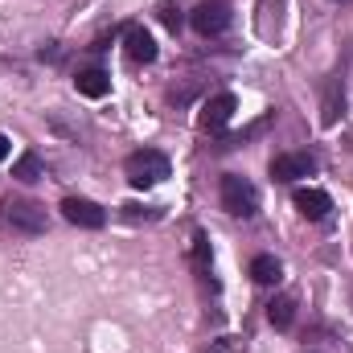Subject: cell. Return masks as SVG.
<instances>
[{"mask_svg":"<svg viewBox=\"0 0 353 353\" xmlns=\"http://www.w3.org/2000/svg\"><path fill=\"white\" fill-rule=\"evenodd\" d=\"M123 173L136 189H152V185H161L169 176V157L157 152V148H140V152H132L123 161Z\"/></svg>","mask_w":353,"mask_h":353,"instance_id":"obj_1","label":"cell"},{"mask_svg":"<svg viewBox=\"0 0 353 353\" xmlns=\"http://www.w3.org/2000/svg\"><path fill=\"white\" fill-rule=\"evenodd\" d=\"M222 210L234 214V218H255L259 214V189L239 173L222 176Z\"/></svg>","mask_w":353,"mask_h":353,"instance_id":"obj_2","label":"cell"},{"mask_svg":"<svg viewBox=\"0 0 353 353\" xmlns=\"http://www.w3.org/2000/svg\"><path fill=\"white\" fill-rule=\"evenodd\" d=\"M230 21H234V8H230L226 0H201V4L189 12V25H193V33H201V37H222V33L230 29Z\"/></svg>","mask_w":353,"mask_h":353,"instance_id":"obj_3","label":"cell"},{"mask_svg":"<svg viewBox=\"0 0 353 353\" xmlns=\"http://www.w3.org/2000/svg\"><path fill=\"white\" fill-rule=\"evenodd\" d=\"M4 222H8L12 230H21V234H46V230H50L46 205H37V201H29V197L8 201V205H4Z\"/></svg>","mask_w":353,"mask_h":353,"instance_id":"obj_4","label":"cell"},{"mask_svg":"<svg viewBox=\"0 0 353 353\" xmlns=\"http://www.w3.org/2000/svg\"><path fill=\"white\" fill-rule=\"evenodd\" d=\"M62 218L70 226H79V230H103L107 226V210L99 201H90V197H66L62 201Z\"/></svg>","mask_w":353,"mask_h":353,"instance_id":"obj_5","label":"cell"},{"mask_svg":"<svg viewBox=\"0 0 353 353\" xmlns=\"http://www.w3.org/2000/svg\"><path fill=\"white\" fill-rule=\"evenodd\" d=\"M312 173H316L312 152H279V157H271V176L283 181V185H296V181H304Z\"/></svg>","mask_w":353,"mask_h":353,"instance_id":"obj_6","label":"cell"},{"mask_svg":"<svg viewBox=\"0 0 353 353\" xmlns=\"http://www.w3.org/2000/svg\"><path fill=\"white\" fill-rule=\"evenodd\" d=\"M234 111H239V99H234L230 90H222V94H214V99L201 107V128H205V132H222V128L234 119Z\"/></svg>","mask_w":353,"mask_h":353,"instance_id":"obj_7","label":"cell"},{"mask_svg":"<svg viewBox=\"0 0 353 353\" xmlns=\"http://www.w3.org/2000/svg\"><path fill=\"white\" fill-rule=\"evenodd\" d=\"M123 50H128V58H132L136 66L157 62V41H152V33H148L144 25H128V29H123Z\"/></svg>","mask_w":353,"mask_h":353,"instance_id":"obj_8","label":"cell"},{"mask_svg":"<svg viewBox=\"0 0 353 353\" xmlns=\"http://www.w3.org/2000/svg\"><path fill=\"white\" fill-rule=\"evenodd\" d=\"M292 201H296V210H300L308 222H325V218L333 214V197H329L325 189H312V185H308V189H296Z\"/></svg>","mask_w":353,"mask_h":353,"instance_id":"obj_9","label":"cell"},{"mask_svg":"<svg viewBox=\"0 0 353 353\" xmlns=\"http://www.w3.org/2000/svg\"><path fill=\"white\" fill-rule=\"evenodd\" d=\"M74 87H79V94H87V99H103L107 90H111V74L107 70H79V79H74Z\"/></svg>","mask_w":353,"mask_h":353,"instance_id":"obj_10","label":"cell"},{"mask_svg":"<svg viewBox=\"0 0 353 353\" xmlns=\"http://www.w3.org/2000/svg\"><path fill=\"white\" fill-rule=\"evenodd\" d=\"M247 271H251V279H255V283H263V288H271V283H279V279H283V267H279L275 255H255Z\"/></svg>","mask_w":353,"mask_h":353,"instance_id":"obj_11","label":"cell"},{"mask_svg":"<svg viewBox=\"0 0 353 353\" xmlns=\"http://www.w3.org/2000/svg\"><path fill=\"white\" fill-rule=\"evenodd\" d=\"M267 321L283 333V329H292V321H296V296H275L271 304H267Z\"/></svg>","mask_w":353,"mask_h":353,"instance_id":"obj_12","label":"cell"},{"mask_svg":"<svg viewBox=\"0 0 353 353\" xmlns=\"http://www.w3.org/2000/svg\"><path fill=\"white\" fill-rule=\"evenodd\" d=\"M12 176H17L21 185H33V181H41V157H37V152H25V157L12 165Z\"/></svg>","mask_w":353,"mask_h":353,"instance_id":"obj_13","label":"cell"},{"mask_svg":"<svg viewBox=\"0 0 353 353\" xmlns=\"http://www.w3.org/2000/svg\"><path fill=\"white\" fill-rule=\"evenodd\" d=\"M341 107H345V87H337V83H333L329 94H325V115H321V119H325V123H337V115H345Z\"/></svg>","mask_w":353,"mask_h":353,"instance_id":"obj_14","label":"cell"},{"mask_svg":"<svg viewBox=\"0 0 353 353\" xmlns=\"http://www.w3.org/2000/svg\"><path fill=\"white\" fill-rule=\"evenodd\" d=\"M161 21H165L173 33L181 29V25H185V17H181V8H176V4H161Z\"/></svg>","mask_w":353,"mask_h":353,"instance_id":"obj_15","label":"cell"},{"mask_svg":"<svg viewBox=\"0 0 353 353\" xmlns=\"http://www.w3.org/2000/svg\"><path fill=\"white\" fill-rule=\"evenodd\" d=\"M8 152H12V144H8V136H4V132H0V161H4V157H8Z\"/></svg>","mask_w":353,"mask_h":353,"instance_id":"obj_16","label":"cell"}]
</instances>
